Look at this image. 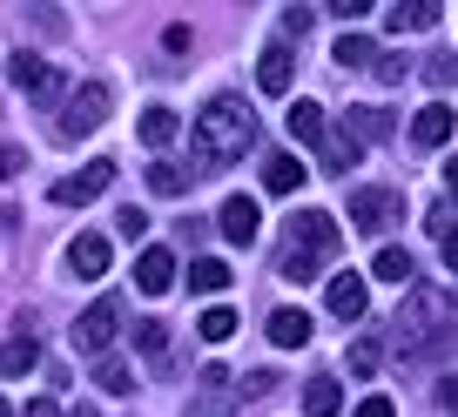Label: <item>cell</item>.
<instances>
[{"instance_id":"6da1fadb","label":"cell","mask_w":458,"mask_h":417,"mask_svg":"<svg viewBox=\"0 0 458 417\" xmlns=\"http://www.w3.org/2000/svg\"><path fill=\"white\" fill-rule=\"evenodd\" d=\"M337 249H344L337 222H330L324 209H297V216H290V229H284L276 276H284V283H317V276L330 270V256H337Z\"/></svg>"},{"instance_id":"7a4b0ae2","label":"cell","mask_w":458,"mask_h":417,"mask_svg":"<svg viewBox=\"0 0 458 417\" xmlns=\"http://www.w3.org/2000/svg\"><path fill=\"white\" fill-rule=\"evenodd\" d=\"M196 155H202V169H229V162H243V148L257 142V115H250L236 95H216L209 108L196 115Z\"/></svg>"},{"instance_id":"3957f363","label":"cell","mask_w":458,"mask_h":417,"mask_svg":"<svg viewBox=\"0 0 458 417\" xmlns=\"http://www.w3.org/2000/svg\"><path fill=\"white\" fill-rule=\"evenodd\" d=\"M452 296L445 289H411V296L398 303V317H391V344L404 350V357H425V350H438L445 337H452Z\"/></svg>"},{"instance_id":"277c9868","label":"cell","mask_w":458,"mask_h":417,"mask_svg":"<svg viewBox=\"0 0 458 417\" xmlns=\"http://www.w3.org/2000/svg\"><path fill=\"white\" fill-rule=\"evenodd\" d=\"M114 330H122V296H95L81 310V317H74V350H81V357H101V350L114 344Z\"/></svg>"},{"instance_id":"5b68a950","label":"cell","mask_w":458,"mask_h":417,"mask_svg":"<svg viewBox=\"0 0 458 417\" xmlns=\"http://www.w3.org/2000/svg\"><path fill=\"white\" fill-rule=\"evenodd\" d=\"M108 88H101V81H88V88H74V95H68V108H61V121H55V129H61V142H81V135H95L101 129V121H108Z\"/></svg>"},{"instance_id":"8992f818","label":"cell","mask_w":458,"mask_h":417,"mask_svg":"<svg viewBox=\"0 0 458 417\" xmlns=\"http://www.w3.org/2000/svg\"><path fill=\"white\" fill-rule=\"evenodd\" d=\"M7 74H14V88H21V95H28V101H41V108H55V101L68 95V81H61V68H47L41 54H14V68H7Z\"/></svg>"},{"instance_id":"52a82bcc","label":"cell","mask_w":458,"mask_h":417,"mask_svg":"<svg viewBox=\"0 0 458 417\" xmlns=\"http://www.w3.org/2000/svg\"><path fill=\"white\" fill-rule=\"evenodd\" d=\"M108 182H114V162H88L81 175H61V182L47 188V202H61V209H81V202L108 196Z\"/></svg>"},{"instance_id":"ba28073f","label":"cell","mask_w":458,"mask_h":417,"mask_svg":"<svg viewBox=\"0 0 458 417\" xmlns=\"http://www.w3.org/2000/svg\"><path fill=\"white\" fill-rule=\"evenodd\" d=\"M216 229H223L236 249H250V243L263 236V209H257L250 196H229V202H223V216H216Z\"/></svg>"},{"instance_id":"9c48e42d","label":"cell","mask_w":458,"mask_h":417,"mask_svg":"<svg viewBox=\"0 0 458 417\" xmlns=\"http://www.w3.org/2000/svg\"><path fill=\"white\" fill-rule=\"evenodd\" d=\"M391 216H398V196H391V188H358V196H351V229L377 236Z\"/></svg>"},{"instance_id":"30bf717a","label":"cell","mask_w":458,"mask_h":417,"mask_svg":"<svg viewBox=\"0 0 458 417\" xmlns=\"http://www.w3.org/2000/svg\"><path fill=\"white\" fill-rule=\"evenodd\" d=\"M324 303H330V317H344V323H358L364 310H371V289H364V276H330V289H324Z\"/></svg>"},{"instance_id":"8fae6325","label":"cell","mask_w":458,"mask_h":417,"mask_svg":"<svg viewBox=\"0 0 458 417\" xmlns=\"http://www.w3.org/2000/svg\"><path fill=\"white\" fill-rule=\"evenodd\" d=\"M68 270L81 276V283H95V276H108V236H95V229H81L68 243Z\"/></svg>"},{"instance_id":"7c38bea8","label":"cell","mask_w":458,"mask_h":417,"mask_svg":"<svg viewBox=\"0 0 458 417\" xmlns=\"http://www.w3.org/2000/svg\"><path fill=\"white\" fill-rule=\"evenodd\" d=\"M452 129H458V108L431 101V108H418V121H411V142H418V148H445V142H452Z\"/></svg>"},{"instance_id":"4fadbf2b","label":"cell","mask_w":458,"mask_h":417,"mask_svg":"<svg viewBox=\"0 0 458 417\" xmlns=\"http://www.w3.org/2000/svg\"><path fill=\"white\" fill-rule=\"evenodd\" d=\"M169 283H175V256H169V249H156V243H148L142 256H135V289H142V296H162Z\"/></svg>"},{"instance_id":"5bb4252c","label":"cell","mask_w":458,"mask_h":417,"mask_svg":"<svg viewBox=\"0 0 458 417\" xmlns=\"http://www.w3.org/2000/svg\"><path fill=\"white\" fill-rule=\"evenodd\" d=\"M290 74H297V54H290L284 41L263 47V61H257V88L263 95H290Z\"/></svg>"},{"instance_id":"9a60e30c","label":"cell","mask_w":458,"mask_h":417,"mask_svg":"<svg viewBox=\"0 0 458 417\" xmlns=\"http://www.w3.org/2000/svg\"><path fill=\"white\" fill-rule=\"evenodd\" d=\"M391 129H398V121H391V108H351V115H344V135H351V142H358V148L385 142Z\"/></svg>"},{"instance_id":"2e32d148","label":"cell","mask_w":458,"mask_h":417,"mask_svg":"<svg viewBox=\"0 0 458 417\" xmlns=\"http://www.w3.org/2000/svg\"><path fill=\"white\" fill-rule=\"evenodd\" d=\"M303 175H310V169H303L297 155H270V162H263V188H270V196H297Z\"/></svg>"},{"instance_id":"e0dca14e","label":"cell","mask_w":458,"mask_h":417,"mask_svg":"<svg viewBox=\"0 0 458 417\" xmlns=\"http://www.w3.org/2000/svg\"><path fill=\"white\" fill-rule=\"evenodd\" d=\"M270 344L276 350H303L310 344V317H303V310H270Z\"/></svg>"},{"instance_id":"ac0fdd59","label":"cell","mask_w":458,"mask_h":417,"mask_svg":"<svg viewBox=\"0 0 458 417\" xmlns=\"http://www.w3.org/2000/svg\"><path fill=\"white\" fill-rule=\"evenodd\" d=\"M344 411V384L337 377H310L303 384V417H337Z\"/></svg>"},{"instance_id":"d6986e66","label":"cell","mask_w":458,"mask_h":417,"mask_svg":"<svg viewBox=\"0 0 458 417\" xmlns=\"http://www.w3.org/2000/svg\"><path fill=\"white\" fill-rule=\"evenodd\" d=\"M290 135H297L303 148H324V135H330L324 108H317V101H297V108H290Z\"/></svg>"},{"instance_id":"ffe728a7","label":"cell","mask_w":458,"mask_h":417,"mask_svg":"<svg viewBox=\"0 0 458 417\" xmlns=\"http://www.w3.org/2000/svg\"><path fill=\"white\" fill-rule=\"evenodd\" d=\"M34 363H41V344H34L28 330H21L14 344H0V377H28Z\"/></svg>"},{"instance_id":"44dd1931","label":"cell","mask_w":458,"mask_h":417,"mask_svg":"<svg viewBox=\"0 0 458 417\" xmlns=\"http://www.w3.org/2000/svg\"><path fill=\"white\" fill-rule=\"evenodd\" d=\"M189 289H196V296L229 289V263H223V256H196V263H189Z\"/></svg>"},{"instance_id":"7402d4cb","label":"cell","mask_w":458,"mask_h":417,"mask_svg":"<svg viewBox=\"0 0 458 417\" xmlns=\"http://www.w3.org/2000/svg\"><path fill=\"white\" fill-rule=\"evenodd\" d=\"M431 21H438V0H411V7H391L385 28L391 34H418V28H431Z\"/></svg>"},{"instance_id":"603a6c76","label":"cell","mask_w":458,"mask_h":417,"mask_svg":"<svg viewBox=\"0 0 458 417\" xmlns=\"http://www.w3.org/2000/svg\"><path fill=\"white\" fill-rule=\"evenodd\" d=\"M175 129H182V115H175V108H148V115H142V148H169Z\"/></svg>"},{"instance_id":"cb8c5ba5","label":"cell","mask_w":458,"mask_h":417,"mask_svg":"<svg viewBox=\"0 0 458 417\" xmlns=\"http://www.w3.org/2000/svg\"><path fill=\"white\" fill-rule=\"evenodd\" d=\"M411 270H418L411 249H377V263H371L377 283H404V289H411Z\"/></svg>"},{"instance_id":"d4e9b609","label":"cell","mask_w":458,"mask_h":417,"mask_svg":"<svg viewBox=\"0 0 458 417\" xmlns=\"http://www.w3.org/2000/svg\"><path fill=\"white\" fill-rule=\"evenodd\" d=\"M330 54H337V68H371V61L385 54V47H377V41H364V34H344V41L330 47Z\"/></svg>"},{"instance_id":"484cf974","label":"cell","mask_w":458,"mask_h":417,"mask_svg":"<svg viewBox=\"0 0 458 417\" xmlns=\"http://www.w3.org/2000/svg\"><path fill=\"white\" fill-rule=\"evenodd\" d=\"M135 350H142L148 363H162V357H169V323L142 317V323H135Z\"/></svg>"},{"instance_id":"4316f807","label":"cell","mask_w":458,"mask_h":417,"mask_svg":"<svg viewBox=\"0 0 458 417\" xmlns=\"http://www.w3.org/2000/svg\"><path fill=\"white\" fill-rule=\"evenodd\" d=\"M196 330H202V344H229V337H236V310L216 303V310H202V317H196Z\"/></svg>"},{"instance_id":"83f0119b","label":"cell","mask_w":458,"mask_h":417,"mask_svg":"<svg viewBox=\"0 0 458 417\" xmlns=\"http://www.w3.org/2000/svg\"><path fill=\"white\" fill-rule=\"evenodd\" d=\"M95 384L108 390V397H129V390H135V371H129V363H114V357H101V363H95Z\"/></svg>"},{"instance_id":"f1b7e54d","label":"cell","mask_w":458,"mask_h":417,"mask_svg":"<svg viewBox=\"0 0 458 417\" xmlns=\"http://www.w3.org/2000/svg\"><path fill=\"white\" fill-rule=\"evenodd\" d=\"M358 155H364V148L351 142V135H344V129H337V135H324V169H330V175H344V169H351V162H358Z\"/></svg>"},{"instance_id":"f546056e","label":"cell","mask_w":458,"mask_h":417,"mask_svg":"<svg viewBox=\"0 0 458 417\" xmlns=\"http://www.w3.org/2000/svg\"><path fill=\"white\" fill-rule=\"evenodd\" d=\"M148 188H156V196H189V169L182 162H156V169H148Z\"/></svg>"},{"instance_id":"4dcf8cb0","label":"cell","mask_w":458,"mask_h":417,"mask_svg":"<svg viewBox=\"0 0 458 417\" xmlns=\"http://www.w3.org/2000/svg\"><path fill=\"white\" fill-rule=\"evenodd\" d=\"M351 377H377V363H385V350H377V337H358V344H351Z\"/></svg>"},{"instance_id":"1f68e13d","label":"cell","mask_w":458,"mask_h":417,"mask_svg":"<svg viewBox=\"0 0 458 417\" xmlns=\"http://www.w3.org/2000/svg\"><path fill=\"white\" fill-rule=\"evenodd\" d=\"M425 81L431 88H458V54H431L425 61Z\"/></svg>"},{"instance_id":"d6a6232c","label":"cell","mask_w":458,"mask_h":417,"mask_svg":"<svg viewBox=\"0 0 458 417\" xmlns=\"http://www.w3.org/2000/svg\"><path fill=\"white\" fill-rule=\"evenodd\" d=\"M21 162H28V155H21L14 142H0V182H14V175H21Z\"/></svg>"},{"instance_id":"836d02e7","label":"cell","mask_w":458,"mask_h":417,"mask_svg":"<svg viewBox=\"0 0 458 417\" xmlns=\"http://www.w3.org/2000/svg\"><path fill=\"white\" fill-rule=\"evenodd\" d=\"M122 236H129V243H142V236H148V216H142V209H122Z\"/></svg>"},{"instance_id":"e575fe53","label":"cell","mask_w":458,"mask_h":417,"mask_svg":"<svg viewBox=\"0 0 458 417\" xmlns=\"http://www.w3.org/2000/svg\"><path fill=\"white\" fill-rule=\"evenodd\" d=\"M371 74H377V81H404V61H398V54H377Z\"/></svg>"},{"instance_id":"d590c367","label":"cell","mask_w":458,"mask_h":417,"mask_svg":"<svg viewBox=\"0 0 458 417\" xmlns=\"http://www.w3.org/2000/svg\"><path fill=\"white\" fill-rule=\"evenodd\" d=\"M330 14H337V21H364V14H371V0H330Z\"/></svg>"},{"instance_id":"8d00e7d4","label":"cell","mask_w":458,"mask_h":417,"mask_svg":"<svg viewBox=\"0 0 458 417\" xmlns=\"http://www.w3.org/2000/svg\"><path fill=\"white\" fill-rule=\"evenodd\" d=\"M310 21H317L310 7H290V14H284V34H310Z\"/></svg>"},{"instance_id":"74e56055","label":"cell","mask_w":458,"mask_h":417,"mask_svg":"<svg viewBox=\"0 0 458 417\" xmlns=\"http://www.w3.org/2000/svg\"><path fill=\"white\" fill-rule=\"evenodd\" d=\"M351 417H398V411H391V397H364Z\"/></svg>"},{"instance_id":"f35d334b","label":"cell","mask_w":458,"mask_h":417,"mask_svg":"<svg viewBox=\"0 0 458 417\" xmlns=\"http://www.w3.org/2000/svg\"><path fill=\"white\" fill-rule=\"evenodd\" d=\"M162 47H169V54H189V28H182V21H175V28L162 34Z\"/></svg>"},{"instance_id":"ab89813d","label":"cell","mask_w":458,"mask_h":417,"mask_svg":"<svg viewBox=\"0 0 458 417\" xmlns=\"http://www.w3.org/2000/svg\"><path fill=\"white\" fill-rule=\"evenodd\" d=\"M21 417H61V404H55V397H34V404H28Z\"/></svg>"},{"instance_id":"60d3db41","label":"cell","mask_w":458,"mask_h":417,"mask_svg":"<svg viewBox=\"0 0 458 417\" xmlns=\"http://www.w3.org/2000/svg\"><path fill=\"white\" fill-rule=\"evenodd\" d=\"M445 270H452V276H458V229H452V236H445Z\"/></svg>"},{"instance_id":"b9f144b4","label":"cell","mask_w":458,"mask_h":417,"mask_svg":"<svg viewBox=\"0 0 458 417\" xmlns=\"http://www.w3.org/2000/svg\"><path fill=\"white\" fill-rule=\"evenodd\" d=\"M438 397H445V404L458 411V377H445V384H438Z\"/></svg>"},{"instance_id":"7bdbcfd3","label":"cell","mask_w":458,"mask_h":417,"mask_svg":"<svg viewBox=\"0 0 458 417\" xmlns=\"http://www.w3.org/2000/svg\"><path fill=\"white\" fill-rule=\"evenodd\" d=\"M445 188H452V196H458V155L445 162Z\"/></svg>"},{"instance_id":"ee69618b","label":"cell","mask_w":458,"mask_h":417,"mask_svg":"<svg viewBox=\"0 0 458 417\" xmlns=\"http://www.w3.org/2000/svg\"><path fill=\"white\" fill-rule=\"evenodd\" d=\"M0 417H14V404H7V397H0Z\"/></svg>"}]
</instances>
